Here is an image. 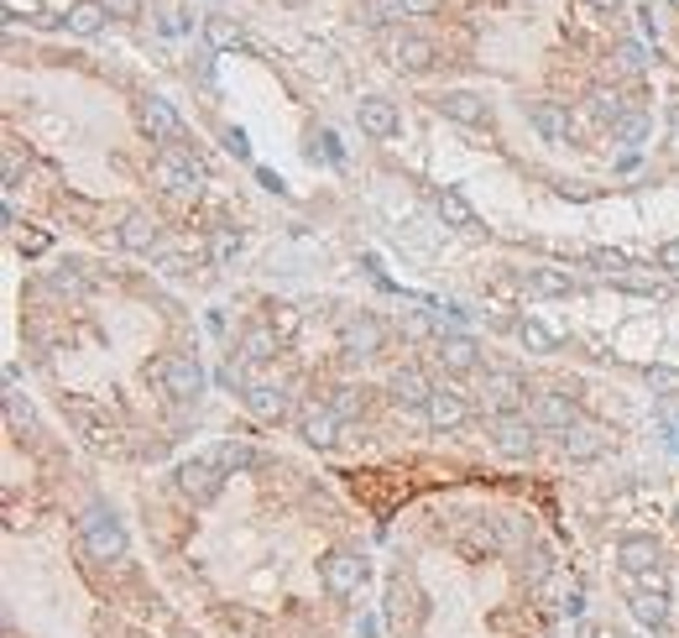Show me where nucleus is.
<instances>
[{"label":"nucleus","mask_w":679,"mask_h":638,"mask_svg":"<svg viewBox=\"0 0 679 638\" xmlns=\"http://www.w3.org/2000/svg\"><path fill=\"white\" fill-rule=\"evenodd\" d=\"M298 435L309 440L314 450H330L340 440V414H335L330 403H303L298 408Z\"/></svg>","instance_id":"obj_6"},{"label":"nucleus","mask_w":679,"mask_h":638,"mask_svg":"<svg viewBox=\"0 0 679 638\" xmlns=\"http://www.w3.org/2000/svg\"><path fill=\"white\" fill-rule=\"evenodd\" d=\"M659 267H664V272H679V241H664V246H659Z\"/></svg>","instance_id":"obj_42"},{"label":"nucleus","mask_w":679,"mask_h":638,"mask_svg":"<svg viewBox=\"0 0 679 638\" xmlns=\"http://www.w3.org/2000/svg\"><path fill=\"white\" fill-rule=\"evenodd\" d=\"M617 68H622V74H643V68H648V53L638 48V42H617Z\"/></svg>","instance_id":"obj_36"},{"label":"nucleus","mask_w":679,"mask_h":638,"mask_svg":"<svg viewBox=\"0 0 679 638\" xmlns=\"http://www.w3.org/2000/svg\"><path fill=\"white\" fill-rule=\"evenodd\" d=\"M585 110H591V121H601V126H617L627 116L617 89H591V95H585Z\"/></svg>","instance_id":"obj_29"},{"label":"nucleus","mask_w":679,"mask_h":638,"mask_svg":"<svg viewBox=\"0 0 679 638\" xmlns=\"http://www.w3.org/2000/svg\"><path fill=\"white\" fill-rule=\"evenodd\" d=\"M220 136H225V147L236 152V157H251V142H246V131H241V126H225Z\"/></svg>","instance_id":"obj_40"},{"label":"nucleus","mask_w":679,"mask_h":638,"mask_svg":"<svg viewBox=\"0 0 679 638\" xmlns=\"http://www.w3.org/2000/svg\"><path fill=\"white\" fill-rule=\"evenodd\" d=\"M105 0H74V6H68V32H79V37H95L100 27H105Z\"/></svg>","instance_id":"obj_26"},{"label":"nucleus","mask_w":679,"mask_h":638,"mask_svg":"<svg viewBox=\"0 0 679 638\" xmlns=\"http://www.w3.org/2000/svg\"><path fill=\"white\" fill-rule=\"evenodd\" d=\"M596 6H612V11H617V0H596Z\"/></svg>","instance_id":"obj_49"},{"label":"nucleus","mask_w":679,"mask_h":638,"mask_svg":"<svg viewBox=\"0 0 679 638\" xmlns=\"http://www.w3.org/2000/svg\"><path fill=\"white\" fill-rule=\"evenodd\" d=\"M439 116H450L460 126H486L491 110H486L481 95H471V89H450V95H439Z\"/></svg>","instance_id":"obj_13"},{"label":"nucleus","mask_w":679,"mask_h":638,"mask_svg":"<svg viewBox=\"0 0 679 638\" xmlns=\"http://www.w3.org/2000/svg\"><path fill=\"white\" fill-rule=\"evenodd\" d=\"M6 424H11V435H27V429L37 424L32 403H21V393H6Z\"/></svg>","instance_id":"obj_33"},{"label":"nucleus","mask_w":679,"mask_h":638,"mask_svg":"<svg viewBox=\"0 0 679 638\" xmlns=\"http://www.w3.org/2000/svg\"><path fill=\"white\" fill-rule=\"evenodd\" d=\"M528 121H533V131L544 136V142H570V131H575L570 110L559 105V100H533L528 105Z\"/></svg>","instance_id":"obj_11"},{"label":"nucleus","mask_w":679,"mask_h":638,"mask_svg":"<svg viewBox=\"0 0 679 638\" xmlns=\"http://www.w3.org/2000/svg\"><path fill=\"white\" fill-rule=\"evenodd\" d=\"M236 246H241V236H230V231H225V236L215 241V262H225L230 252H236Z\"/></svg>","instance_id":"obj_45"},{"label":"nucleus","mask_w":679,"mask_h":638,"mask_svg":"<svg viewBox=\"0 0 679 638\" xmlns=\"http://www.w3.org/2000/svg\"><path fill=\"white\" fill-rule=\"evenodd\" d=\"M246 408L256 419H283L288 414V393H283V387H272V382H251L246 387Z\"/></svg>","instance_id":"obj_21"},{"label":"nucleus","mask_w":679,"mask_h":638,"mask_svg":"<svg viewBox=\"0 0 679 638\" xmlns=\"http://www.w3.org/2000/svg\"><path fill=\"white\" fill-rule=\"evenodd\" d=\"M674 6H679V0H674Z\"/></svg>","instance_id":"obj_50"},{"label":"nucleus","mask_w":679,"mask_h":638,"mask_svg":"<svg viewBox=\"0 0 679 638\" xmlns=\"http://www.w3.org/2000/svg\"><path fill=\"white\" fill-rule=\"evenodd\" d=\"M439 0H408V16H434Z\"/></svg>","instance_id":"obj_47"},{"label":"nucleus","mask_w":679,"mask_h":638,"mask_svg":"<svg viewBox=\"0 0 679 638\" xmlns=\"http://www.w3.org/2000/svg\"><path fill=\"white\" fill-rule=\"evenodd\" d=\"M403 330H408V335H429V314H408Z\"/></svg>","instance_id":"obj_46"},{"label":"nucleus","mask_w":679,"mask_h":638,"mask_svg":"<svg viewBox=\"0 0 679 638\" xmlns=\"http://www.w3.org/2000/svg\"><path fill=\"white\" fill-rule=\"evenodd\" d=\"M434 210H439V220H444V225H455V231H476V210L465 204V194H455V189H439Z\"/></svg>","instance_id":"obj_28"},{"label":"nucleus","mask_w":679,"mask_h":638,"mask_svg":"<svg viewBox=\"0 0 679 638\" xmlns=\"http://www.w3.org/2000/svg\"><path fill=\"white\" fill-rule=\"evenodd\" d=\"M392 63L403 68V74H424L434 63V42L429 37H397L392 42Z\"/></svg>","instance_id":"obj_20"},{"label":"nucleus","mask_w":679,"mask_h":638,"mask_svg":"<svg viewBox=\"0 0 679 638\" xmlns=\"http://www.w3.org/2000/svg\"><path fill=\"white\" fill-rule=\"evenodd\" d=\"M121 246H126V252H152V246H157V215L126 210V220H121Z\"/></svg>","instance_id":"obj_18"},{"label":"nucleus","mask_w":679,"mask_h":638,"mask_svg":"<svg viewBox=\"0 0 679 638\" xmlns=\"http://www.w3.org/2000/svg\"><path fill=\"white\" fill-rule=\"evenodd\" d=\"M157 382H162V393H168L173 403H194L204 393V367L194 356H162L157 361Z\"/></svg>","instance_id":"obj_3"},{"label":"nucleus","mask_w":679,"mask_h":638,"mask_svg":"<svg viewBox=\"0 0 679 638\" xmlns=\"http://www.w3.org/2000/svg\"><path fill=\"white\" fill-rule=\"evenodd\" d=\"M518 340H523L528 351H554V346H559V335H554L549 325H538V319H523V325H518Z\"/></svg>","instance_id":"obj_32"},{"label":"nucleus","mask_w":679,"mask_h":638,"mask_svg":"<svg viewBox=\"0 0 679 638\" xmlns=\"http://www.w3.org/2000/svg\"><path fill=\"white\" fill-rule=\"evenodd\" d=\"M533 424H538V429H554V435H565V429L580 424V419H575V403H570L565 393H538V398H533Z\"/></svg>","instance_id":"obj_14"},{"label":"nucleus","mask_w":679,"mask_h":638,"mask_svg":"<svg viewBox=\"0 0 679 638\" xmlns=\"http://www.w3.org/2000/svg\"><path fill=\"white\" fill-rule=\"evenodd\" d=\"M392 398L403 403V408H424L434 398V387L424 382V372H418V367H403V372H392Z\"/></svg>","instance_id":"obj_22"},{"label":"nucleus","mask_w":679,"mask_h":638,"mask_svg":"<svg viewBox=\"0 0 679 638\" xmlns=\"http://www.w3.org/2000/svg\"><path fill=\"white\" fill-rule=\"evenodd\" d=\"M330 408H335L340 419H356V414H361V393H356V387H335V393H330Z\"/></svg>","instance_id":"obj_37"},{"label":"nucleus","mask_w":679,"mask_h":638,"mask_svg":"<svg viewBox=\"0 0 679 638\" xmlns=\"http://www.w3.org/2000/svg\"><path fill=\"white\" fill-rule=\"evenodd\" d=\"M361 16L371 21V27H387V21L408 16V0H361Z\"/></svg>","instance_id":"obj_31"},{"label":"nucleus","mask_w":679,"mask_h":638,"mask_svg":"<svg viewBox=\"0 0 679 638\" xmlns=\"http://www.w3.org/2000/svg\"><path fill=\"white\" fill-rule=\"evenodd\" d=\"M674 518H679V513H674Z\"/></svg>","instance_id":"obj_51"},{"label":"nucleus","mask_w":679,"mask_h":638,"mask_svg":"<svg viewBox=\"0 0 679 638\" xmlns=\"http://www.w3.org/2000/svg\"><path fill=\"white\" fill-rule=\"evenodd\" d=\"M612 136H617V142H627V147H638L643 136H648V116H622V121L612 126Z\"/></svg>","instance_id":"obj_34"},{"label":"nucleus","mask_w":679,"mask_h":638,"mask_svg":"<svg viewBox=\"0 0 679 638\" xmlns=\"http://www.w3.org/2000/svg\"><path fill=\"white\" fill-rule=\"evenodd\" d=\"M209 461H215L225 476H236V471H251L256 461H262V455H256L251 445H241V440H225V445H215V450H204Z\"/></svg>","instance_id":"obj_27"},{"label":"nucleus","mask_w":679,"mask_h":638,"mask_svg":"<svg viewBox=\"0 0 679 638\" xmlns=\"http://www.w3.org/2000/svg\"><path fill=\"white\" fill-rule=\"evenodd\" d=\"M533 419H518V414H507V419H497L491 424V445H497L502 455H528L533 450Z\"/></svg>","instance_id":"obj_15"},{"label":"nucleus","mask_w":679,"mask_h":638,"mask_svg":"<svg viewBox=\"0 0 679 638\" xmlns=\"http://www.w3.org/2000/svg\"><path fill=\"white\" fill-rule=\"evenodd\" d=\"M277 346H283V340H277V330H267V325H251V330L241 335V356H246V361H272Z\"/></svg>","instance_id":"obj_30"},{"label":"nucleus","mask_w":679,"mask_h":638,"mask_svg":"<svg viewBox=\"0 0 679 638\" xmlns=\"http://www.w3.org/2000/svg\"><path fill=\"white\" fill-rule=\"evenodd\" d=\"M204 42L215 53H236V48H246V32L230 16H204Z\"/></svg>","instance_id":"obj_25"},{"label":"nucleus","mask_w":679,"mask_h":638,"mask_svg":"<svg viewBox=\"0 0 679 638\" xmlns=\"http://www.w3.org/2000/svg\"><path fill=\"white\" fill-rule=\"evenodd\" d=\"M648 387L664 398H679V367H648Z\"/></svg>","instance_id":"obj_35"},{"label":"nucleus","mask_w":679,"mask_h":638,"mask_svg":"<svg viewBox=\"0 0 679 638\" xmlns=\"http://www.w3.org/2000/svg\"><path fill=\"white\" fill-rule=\"evenodd\" d=\"M481 403H486L497 419H507V414H518V408L528 403V382H523L518 372H486Z\"/></svg>","instance_id":"obj_5"},{"label":"nucleus","mask_w":679,"mask_h":638,"mask_svg":"<svg viewBox=\"0 0 679 638\" xmlns=\"http://www.w3.org/2000/svg\"><path fill=\"white\" fill-rule=\"evenodd\" d=\"M544 576H549V555H544V550H533V555H528V581L538 586Z\"/></svg>","instance_id":"obj_41"},{"label":"nucleus","mask_w":679,"mask_h":638,"mask_svg":"<svg viewBox=\"0 0 679 638\" xmlns=\"http://www.w3.org/2000/svg\"><path fill=\"white\" fill-rule=\"evenodd\" d=\"M518 283H523L528 293H538V299H565V293H575L570 272H559V267H533V272H523Z\"/></svg>","instance_id":"obj_19"},{"label":"nucleus","mask_w":679,"mask_h":638,"mask_svg":"<svg viewBox=\"0 0 679 638\" xmlns=\"http://www.w3.org/2000/svg\"><path fill=\"white\" fill-rule=\"evenodd\" d=\"M617 560H622L627 576H653V571H659V560H664V550H659V539H653V534H627L617 544Z\"/></svg>","instance_id":"obj_9"},{"label":"nucleus","mask_w":679,"mask_h":638,"mask_svg":"<svg viewBox=\"0 0 679 638\" xmlns=\"http://www.w3.org/2000/svg\"><path fill=\"white\" fill-rule=\"evenodd\" d=\"M356 121H361V131H366V136L387 142V136L397 131V105H392V100H382V95H366V100L356 105Z\"/></svg>","instance_id":"obj_17"},{"label":"nucleus","mask_w":679,"mask_h":638,"mask_svg":"<svg viewBox=\"0 0 679 638\" xmlns=\"http://www.w3.org/2000/svg\"><path fill=\"white\" fill-rule=\"evenodd\" d=\"M382 340H387V330H382V319H371V314H350L345 325H340L345 356H377Z\"/></svg>","instance_id":"obj_8"},{"label":"nucleus","mask_w":679,"mask_h":638,"mask_svg":"<svg viewBox=\"0 0 679 638\" xmlns=\"http://www.w3.org/2000/svg\"><path fill=\"white\" fill-rule=\"evenodd\" d=\"M136 116H142V126H147V136H152V142H178V136H183V121H178V110L168 105V100H162V95H147L142 105H136Z\"/></svg>","instance_id":"obj_10"},{"label":"nucleus","mask_w":679,"mask_h":638,"mask_svg":"<svg viewBox=\"0 0 679 638\" xmlns=\"http://www.w3.org/2000/svg\"><path fill=\"white\" fill-rule=\"evenodd\" d=\"M424 414H429L434 429H455V424H465V403H460V393H450V387H434V398L424 403Z\"/></svg>","instance_id":"obj_24"},{"label":"nucleus","mask_w":679,"mask_h":638,"mask_svg":"<svg viewBox=\"0 0 679 638\" xmlns=\"http://www.w3.org/2000/svg\"><path fill=\"white\" fill-rule=\"evenodd\" d=\"M79 534H84V550L89 560H121L126 555V529L105 503H95L84 518H79Z\"/></svg>","instance_id":"obj_2"},{"label":"nucleus","mask_w":679,"mask_h":638,"mask_svg":"<svg viewBox=\"0 0 679 638\" xmlns=\"http://www.w3.org/2000/svg\"><path fill=\"white\" fill-rule=\"evenodd\" d=\"M319 576H324V591H330V597H356L361 591V581H366V560L361 555H350V550H330L319 560Z\"/></svg>","instance_id":"obj_4"},{"label":"nucleus","mask_w":679,"mask_h":638,"mask_svg":"<svg viewBox=\"0 0 679 638\" xmlns=\"http://www.w3.org/2000/svg\"><path fill=\"white\" fill-rule=\"evenodd\" d=\"M591 262H596V267H606V272L627 267V257H622V252H591Z\"/></svg>","instance_id":"obj_44"},{"label":"nucleus","mask_w":679,"mask_h":638,"mask_svg":"<svg viewBox=\"0 0 679 638\" xmlns=\"http://www.w3.org/2000/svg\"><path fill=\"white\" fill-rule=\"evenodd\" d=\"M439 361H444V372H476L481 367V346L471 335H460V330H444L439 335Z\"/></svg>","instance_id":"obj_12"},{"label":"nucleus","mask_w":679,"mask_h":638,"mask_svg":"<svg viewBox=\"0 0 679 638\" xmlns=\"http://www.w3.org/2000/svg\"><path fill=\"white\" fill-rule=\"evenodd\" d=\"M105 11L115 21H136V16H142V0H105Z\"/></svg>","instance_id":"obj_39"},{"label":"nucleus","mask_w":679,"mask_h":638,"mask_svg":"<svg viewBox=\"0 0 679 638\" xmlns=\"http://www.w3.org/2000/svg\"><path fill=\"white\" fill-rule=\"evenodd\" d=\"M53 288H58V293H84V278H79V272L63 262V267L53 272Z\"/></svg>","instance_id":"obj_38"},{"label":"nucleus","mask_w":679,"mask_h":638,"mask_svg":"<svg viewBox=\"0 0 679 638\" xmlns=\"http://www.w3.org/2000/svg\"><path fill=\"white\" fill-rule=\"evenodd\" d=\"M632 618H638L643 628H664V618H669V597H664V581H653L648 591H638V597H632Z\"/></svg>","instance_id":"obj_23"},{"label":"nucleus","mask_w":679,"mask_h":638,"mask_svg":"<svg viewBox=\"0 0 679 638\" xmlns=\"http://www.w3.org/2000/svg\"><path fill=\"white\" fill-rule=\"evenodd\" d=\"M559 607H565V612H570V618H575V612L585 607V602H580V586H570V591H565V602H559Z\"/></svg>","instance_id":"obj_48"},{"label":"nucleus","mask_w":679,"mask_h":638,"mask_svg":"<svg viewBox=\"0 0 679 638\" xmlns=\"http://www.w3.org/2000/svg\"><path fill=\"white\" fill-rule=\"evenodd\" d=\"M606 440H612V435H606L601 424H570L565 435H559V445H565L570 461H596V455L606 450Z\"/></svg>","instance_id":"obj_16"},{"label":"nucleus","mask_w":679,"mask_h":638,"mask_svg":"<svg viewBox=\"0 0 679 638\" xmlns=\"http://www.w3.org/2000/svg\"><path fill=\"white\" fill-rule=\"evenodd\" d=\"M178 487L194 497V503H209V497H215L220 487H225V471L209 461V455H194V461H183L178 466Z\"/></svg>","instance_id":"obj_7"},{"label":"nucleus","mask_w":679,"mask_h":638,"mask_svg":"<svg viewBox=\"0 0 679 638\" xmlns=\"http://www.w3.org/2000/svg\"><path fill=\"white\" fill-rule=\"evenodd\" d=\"M152 178H157V189L173 194V199H199L204 194V168L183 147H162L157 163H152Z\"/></svg>","instance_id":"obj_1"},{"label":"nucleus","mask_w":679,"mask_h":638,"mask_svg":"<svg viewBox=\"0 0 679 638\" xmlns=\"http://www.w3.org/2000/svg\"><path fill=\"white\" fill-rule=\"evenodd\" d=\"M183 27H189V16H183V6H173L168 16H162V32H173V37H178Z\"/></svg>","instance_id":"obj_43"}]
</instances>
